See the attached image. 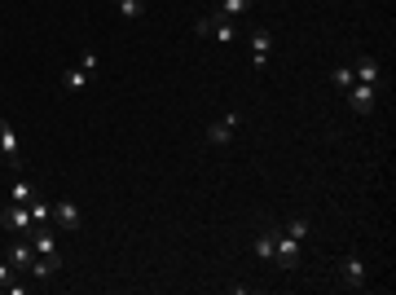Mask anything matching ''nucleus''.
Here are the masks:
<instances>
[{"label":"nucleus","instance_id":"7ed1b4c3","mask_svg":"<svg viewBox=\"0 0 396 295\" xmlns=\"http://www.w3.org/2000/svg\"><path fill=\"white\" fill-rule=\"evenodd\" d=\"M339 277H343V287L361 291V287H370V265L361 256H343L339 260Z\"/></svg>","mask_w":396,"mask_h":295},{"label":"nucleus","instance_id":"1a4fd4ad","mask_svg":"<svg viewBox=\"0 0 396 295\" xmlns=\"http://www.w3.org/2000/svg\"><path fill=\"white\" fill-rule=\"evenodd\" d=\"M352 75H357V84H374V88H383V67H378L374 58H357V62H352Z\"/></svg>","mask_w":396,"mask_h":295},{"label":"nucleus","instance_id":"9b49d317","mask_svg":"<svg viewBox=\"0 0 396 295\" xmlns=\"http://www.w3.org/2000/svg\"><path fill=\"white\" fill-rule=\"evenodd\" d=\"M62 269V256H36V260H31V277H36V282H48V277H53Z\"/></svg>","mask_w":396,"mask_h":295},{"label":"nucleus","instance_id":"ddd939ff","mask_svg":"<svg viewBox=\"0 0 396 295\" xmlns=\"http://www.w3.org/2000/svg\"><path fill=\"white\" fill-rule=\"evenodd\" d=\"M216 13H225V18H246L251 13V0H216Z\"/></svg>","mask_w":396,"mask_h":295},{"label":"nucleus","instance_id":"20e7f679","mask_svg":"<svg viewBox=\"0 0 396 295\" xmlns=\"http://www.w3.org/2000/svg\"><path fill=\"white\" fill-rule=\"evenodd\" d=\"M238 124H242V114L238 110H225L220 119L207 124V141L211 145H229V141H234V133H238Z\"/></svg>","mask_w":396,"mask_h":295},{"label":"nucleus","instance_id":"4468645a","mask_svg":"<svg viewBox=\"0 0 396 295\" xmlns=\"http://www.w3.org/2000/svg\"><path fill=\"white\" fill-rule=\"evenodd\" d=\"M282 234H286V238H295V242H308V234H312V225H308L304 216H291V221L282 225Z\"/></svg>","mask_w":396,"mask_h":295},{"label":"nucleus","instance_id":"6ab92c4d","mask_svg":"<svg viewBox=\"0 0 396 295\" xmlns=\"http://www.w3.org/2000/svg\"><path fill=\"white\" fill-rule=\"evenodd\" d=\"M27 207H31V221H36V225H48V221H53V207H48L44 199H31Z\"/></svg>","mask_w":396,"mask_h":295},{"label":"nucleus","instance_id":"f8f14e48","mask_svg":"<svg viewBox=\"0 0 396 295\" xmlns=\"http://www.w3.org/2000/svg\"><path fill=\"white\" fill-rule=\"evenodd\" d=\"M88 79H93V75H88L84 67H71V71H62V88H66V93H84Z\"/></svg>","mask_w":396,"mask_h":295},{"label":"nucleus","instance_id":"6e6552de","mask_svg":"<svg viewBox=\"0 0 396 295\" xmlns=\"http://www.w3.org/2000/svg\"><path fill=\"white\" fill-rule=\"evenodd\" d=\"M343 97H348V106H352L357 114H370V110H374V97H378V88H374V84H352Z\"/></svg>","mask_w":396,"mask_h":295},{"label":"nucleus","instance_id":"a211bd4d","mask_svg":"<svg viewBox=\"0 0 396 295\" xmlns=\"http://www.w3.org/2000/svg\"><path fill=\"white\" fill-rule=\"evenodd\" d=\"M251 48H256V53H273V31L256 27V31H251Z\"/></svg>","mask_w":396,"mask_h":295},{"label":"nucleus","instance_id":"aec40b11","mask_svg":"<svg viewBox=\"0 0 396 295\" xmlns=\"http://www.w3.org/2000/svg\"><path fill=\"white\" fill-rule=\"evenodd\" d=\"M330 79H335V88H339V93H348V88L357 84V75H352V67H335V71H330Z\"/></svg>","mask_w":396,"mask_h":295},{"label":"nucleus","instance_id":"423d86ee","mask_svg":"<svg viewBox=\"0 0 396 295\" xmlns=\"http://www.w3.org/2000/svg\"><path fill=\"white\" fill-rule=\"evenodd\" d=\"M79 221H84V216H79V207H75L71 199L53 203V229H58V234H75V229H79Z\"/></svg>","mask_w":396,"mask_h":295},{"label":"nucleus","instance_id":"dca6fc26","mask_svg":"<svg viewBox=\"0 0 396 295\" xmlns=\"http://www.w3.org/2000/svg\"><path fill=\"white\" fill-rule=\"evenodd\" d=\"M31 199H40L31 181H13V185H9V203H31Z\"/></svg>","mask_w":396,"mask_h":295},{"label":"nucleus","instance_id":"f257e3e1","mask_svg":"<svg viewBox=\"0 0 396 295\" xmlns=\"http://www.w3.org/2000/svg\"><path fill=\"white\" fill-rule=\"evenodd\" d=\"M194 31H198V36H207V40H220V44H234L238 40V22L225 18V13H216V9L203 13V18L194 22Z\"/></svg>","mask_w":396,"mask_h":295},{"label":"nucleus","instance_id":"f3484780","mask_svg":"<svg viewBox=\"0 0 396 295\" xmlns=\"http://www.w3.org/2000/svg\"><path fill=\"white\" fill-rule=\"evenodd\" d=\"M114 5H119V13L128 22H137V18H145V0H114Z\"/></svg>","mask_w":396,"mask_h":295},{"label":"nucleus","instance_id":"39448f33","mask_svg":"<svg viewBox=\"0 0 396 295\" xmlns=\"http://www.w3.org/2000/svg\"><path fill=\"white\" fill-rule=\"evenodd\" d=\"M300 251H304V242H295V238H286L282 229H277V242H273V265H277V269H295V265H300Z\"/></svg>","mask_w":396,"mask_h":295},{"label":"nucleus","instance_id":"9d476101","mask_svg":"<svg viewBox=\"0 0 396 295\" xmlns=\"http://www.w3.org/2000/svg\"><path fill=\"white\" fill-rule=\"evenodd\" d=\"M5 260H9V265L13 269H31V260H36V251H31V242L27 238H18V242H9V251H5Z\"/></svg>","mask_w":396,"mask_h":295},{"label":"nucleus","instance_id":"412c9836","mask_svg":"<svg viewBox=\"0 0 396 295\" xmlns=\"http://www.w3.org/2000/svg\"><path fill=\"white\" fill-rule=\"evenodd\" d=\"M13 273H18V269H13L9 260H0V291H9V282H13Z\"/></svg>","mask_w":396,"mask_h":295},{"label":"nucleus","instance_id":"2eb2a0df","mask_svg":"<svg viewBox=\"0 0 396 295\" xmlns=\"http://www.w3.org/2000/svg\"><path fill=\"white\" fill-rule=\"evenodd\" d=\"M273 242H277V225H273V229H264V234L256 238V247H251V251H256L260 260H273Z\"/></svg>","mask_w":396,"mask_h":295},{"label":"nucleus","instance_id":"0eeeda50","mask_svg":"<svg viewBox=\"0 0 396 295\" xmlns=\"http://www.w3.org/2000/svg\"><path fill=\"white\" fill-rule=\"evenodd\" d=\"M0 155L9 159V168L18 172L22 168V150H18V133H13V124L9 119H0Z\"/></svg>","mask_w":396,"mask_h":295},{"label":"nucleus","instance_id":"4be33fe9","mask_svg":"<svg viewBox=\"0 0 396 295\" xmlns=\"http://www.w3.org/2000/svg\"><path fill=\"white\" fill-rule=\"evenodd\" d=\"M79 67H84L88 75H97V67H102V58H97V53H93V48H88V53H84V58H79Z\"/></svg>","mask_w":396,"mask_h":295},{"label":"nucleus","instance_id":"f03ea898","mask_svg":"<svg viewBox=\"0 0 396 295\" xmlns=\"http://www.w3.org/2000/svg\"><path fill=\"white\" fill-rule=\"evenodd\" d=\"M0 225H5L9 234H18V238H31V234H36V221H31V207H27V203H9L5 211H0Z\"/></svg>","mask_w":396,"mask_h":295}]
</instances>
